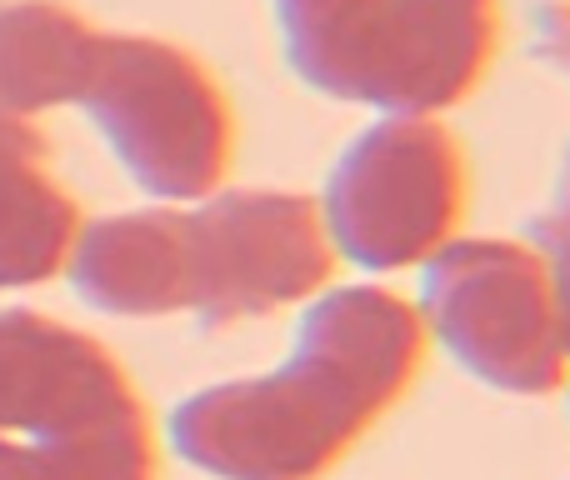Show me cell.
Returning a JSON list of instances; mask_svg holds the SVG:
<instances>
[{
  "label": "cell",
  "instance_id": "cell-1",
  "mask_svg": "<svg viewBox=\"0 0 570 480\" xmlns=\"http://www.w3.org/2000/svg\"><path fill=\"white\" fill-rule=\"evenodd\" d=\"M421 361L425 325L411 301L385 285H325L276 371L186 395L166 431L210 480H325L411 391Z\"/></svg>",
  "mask_w": 570,
  "mask_h": 480
},
{
  "label": "cell",
  "instance_id": "cell-11",
  "mask_svg": "<svg viewBox=\"0 0 570 480\" xmlns=\"http://www.w3.org/2000/svg\"><path fill=\"white\" fill-rule=\"evenodd\" d=\"M0 480H156L146 471L80 451V445H40L20 435H0Z\"/></svg>",
  "mask_w": 570,
  "mask_h": 480
},
{
  "label": "cell",
  "instance_id": "cell-3",
  "mask_svg": "<svg viewBox=\"0 0 570 480\" xmlns=\"http://www.w3.org/2000/svg\"><path fill=\"white\" fill-rule=\"evenodd\" d=\"M110 156L150 200H206L236 150L226 90L190 50L160 36H100L76 100Z\"/></svg>",
  "mask_w": 570,
  "mask_h": 480
},
{
  "label": "cell",
  "instance_id": "cell-10",
  "mask_svg": "<svg viewBox=\"0 0 570 480\" xmlns=\"http://www.w3.org/2000/svg\"><path fill=\"white\" fill-rule=\"evenodd\" d=\"M100 30L60 0H0V116L76 106Z\"/></svg>",
  "mask_w": 570,
  "mask_h": 480
},
{
  "label": "cell",
  "instance_id": "cell-14",
  "mask_svg": "<svg viewBox=\"0 0 570 480\" xmlns=\"http://www.w3.org/2000/svg\"><path fill=\"white\" fill-rule=\"evenodd\" d=\"M566 385H570V381H566Z\"/></svg>",
  "mask_w": 570,
  "mask_h": 480
},
{
  "label": "cell",
  "instance_id": "cell-12",
  "mask_svg": "<svg viewBox=\"0 0 570 480\" xmlns=\"http://www.w3.org/2000/svg\"><path fill=\"white\" fill-rule=\"evenodd\" d=\"M535 251L546 255L551 265V281H556V301H561V325H566V341H570V160L561 166V180H556V196L546 206V216L535 221Z\"/></svg>",
  "mask_w": 570,
  "mask_h": 480
},
{
  "label": "cell",
  "instance_id": "cell-7",
  "mask_svg": "<svg viewBox=\"0 0 570 480\" xmlns=\"http://www.w3.org/2000/svg\"><path fill=\"white\" fill-rule=\"evenodd\" d=\"M190 315L206 331L301 305L331 285L321 206L295 190H210L186 210Z\"/></svg>",
  "mask_w": 570,
  "mask_h": 480
},
{
  "label": "cell",
  "instance_id": "cell-5",
  "mask_svg": "<svg viewBox=\"0 0 570 480\" xmlns=\"http://www.w3.org/2000/svg\"><path fill=\"white\" fill-rule=\"evenodd\" d=\"M335 261L371 275L421 271L465 216V150L441 116H381L325 176L315 200Z\"/></svg>",
  "mask_w": 570,
  "mask_h": 480
},
{
  "label": "cell",
  "instance_id": "cell-4",
  "mask_svg": "<svg viewBox=\"0 0 570 480\" xmlns=\"http://www.w3.org/2000/svg\"><path fill=\"white\" fill-rule=\"evenodd\" d=\"M421 325L451 361L505 395H551L570 381V341L535 241L455 236L421 265Z\"/></svg>",
  "mask_w": 570,
  "mask_h": 480
},
{
  "label": "cell",
  "instance_id": "cell-2",
  "mask_svg": "<svg viewBox=\"0 0 570 480\" xmlns=\"http://www.w3.org/2000/svg\"><path fill=\"white\" fill-rule=\"evenodd\" d=\"M281 46L311 90L375 116H441L495 56V0H276Z\"/></svg>",
  "mask_w": 570,
  "mask_h": 480
},
{
  "label": "cell",
  "instance_id": "cell-6",
  "mask_svg": "<svg viewBox=\"0 0 570 480\" xmlns=\"http://www.w3.org/2000/svg\"><path fill=\"white\" fill-rule=\"evenodd\" d=\"M0 435L80 445L156 476L146 405L116 355L36 311H0Z\"/></svg>",
  "mask_w": 570,
  "mask_h": 480
},
{
  "label": "cell",
  "instance_id": "cell-13",
  "mask_svg": "<svg viewBox=\"0 0 570 480\" xmlns=\"http://www.w3.org/2000/svg\"><path fill=\"white\" fill-rule=\"evenodd\" d=\"M535 56L570 76V0H551L535 16Z\"/></svg>",
  "mask_w": 570,
  "mask_h": 480
},
{
  "label": "cell",
  "instance_id": "cell-9",
  "mask_svg": "<svg viewBox=\"0 0 570 480\" xmlns=\"http://www.w3.org/2000/svg\"><path fill=\"white\" fill-rule=\"evenodd\" d=\"M46 160L50 146L30 120L0 116V291L60 275L80 236L76 196Z\"/></svg>",
  "mask_w": 570,
  "mask_h": 480
},
{
  "label": "cell",
  "instance_id": "cell-8",
  "mask_svg": "<svg viewBox=\"0 0 570 480\" xmlns=\"http://www.w3.org/2000/svg\"><path fill=\"white\" fill-rule=\"evenodd\" d=\"M70 291L100 315L160 321L190 311V226L180 206H146L80 226Z\"/></svg>",
  "mask_w": 570,
  "mask_h": 480
}]
</instances>
